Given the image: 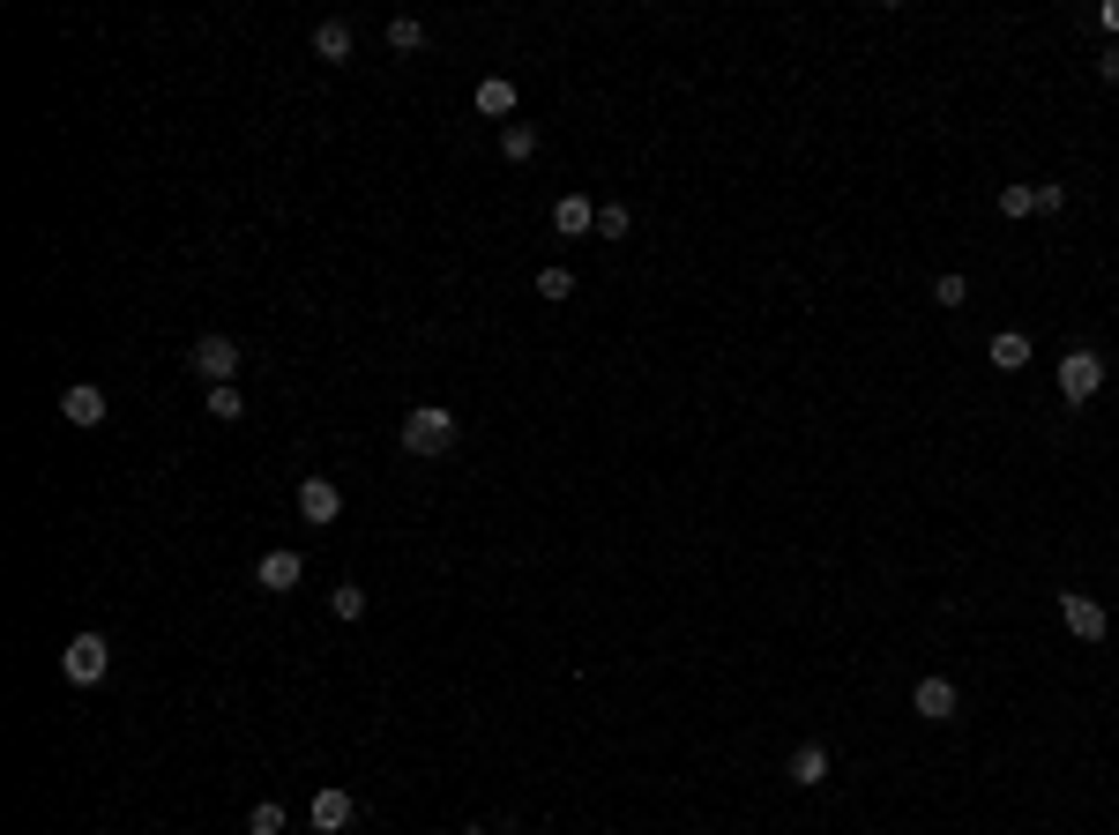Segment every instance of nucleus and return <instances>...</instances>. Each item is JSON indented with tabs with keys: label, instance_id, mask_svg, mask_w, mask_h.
Wrapping results in <instances>:
<instances>
[{
	"label": "nucleus",
	"instance_id": "28",
	"mask_svg": "<svg viewBox=\"0 0 1119 835\" xmlns=\"http://www.w3.org/2000/svg\"><path fill=\"white\" fill-rule=\"evenodd\" d=\"M463 835H485V828H463Z\"/></svg>",
	"mask_w": 1119,
	"mask_h": 835
},
{
	"label": "nucleus",
	"instance_id": "12",
	"mask_svg": "<svg viewBox=\"0 0 1119 835\" xmlns=\"http://www.w3.org/2000/svg\"><path fill=\"white\" fill-rule=\"evenodd\" d=\"M784 776H792L798 790H821V784H828V746H821V738H806V746L792 754V768H784Z\"/></svg>",
	"mask_w": 1119,
	"mask_h": 835
},
{
	"label": "nucleus",
	"instance_id": "24",
	"mask_svg": "<svg viewBox=\"0 0 1119 835\" xmlns=\"http://www.w3.org/2000/svg\"><path fill=\"white\" fill-rule=\"evenodd\" d=\"M538 298H575V276L552 262V269H538Z\"/></svg>",
	"mask_w": 1119,
	"mask_h": 835
},
{
	"label": "nucleus",
	"instance_id": "7",
	"mask_svg": "<svg viewBox=\"0 0 1119 835\" xmlns=\"http://www.w3.org/2000/svg\"><path fill=\"white\" fill-rule=\"evenodd\" d=\"M254 582H262V590H276V597L298 590V582H306V552H292V544L262 552V560H254Z\"/></svg>",
	"mask_w": 1119,
	"mask_h": 835
},
{
	"label": "nucleus",
	"instance_id": "19",
	"mask_svg": "<svg viewBox=\"0 0 1119 835\" xmlns=\"http://www.w3.org/2000/svg\"><path fill=\"white\" fill-rule=\"evenodd\" d=\"M328 612L344 619V627H351V619H366V590H359V582H336V597H328Z\"/></svg>",
	"mask_w": 1119,
	"mask_h": 835
},
{
	"label": "nucleus",
	"instance_id": "23",
	"mask_svg": "<svg viewBox=\"0 0 1119 835\" xmlns=\"http://www.w3.org/2000/svg\"><path fill=\"white\" fill-rule=\"evenodd\" d=\"M247 835H284V806H276V798H262V806L247 813Z\"/></svg>",
	"mask_w": 1119,
	"mask_h": 835
},
{
	"label": "nucleus",
	"instance_id": "17",
	"mask_svg": "<svg viewBox=\"0 0 1119 835\" xmlns=\"http://www.w3.org/2000/svg\"><path fill=\"white\" fill-rule=\"evenodd\" d=\"M389 52H425V23H419V16H396V23H389Z\"/></svg>",
	"mask_w": 1119,
	"mask_h": 835
},
{
	"label": "nucleus",
	"instance_id": "26",
	"mask_svg": "<svg viewBox=\"0 0 1119 835\" xmlns=\"http://www.w3.org/2000/svg\"><path fill=\"white\" fill-rule=\"evenodd\" d=\"M1097 75H1105V82H1119V46H1105V52H1097Z\"/></svg>",
	"mask_w": 1119,
	"mask_h": 835
},
{
	"label": "nucleus",
	"instance_id": "11",
	"mask_svg": "<svg viewBox=\"0 0 1119 835\" xmlns=\"http://www.w3.org/2000/svg\"><path fill=\"white\" fill-rule=\"evenodd\" d=\"M552 232H560V239H590L597 232V202L590 195H560L552 202Z\"/></svg>",
	"mask_w": 1119,
	"mask_h": 835
},
{
	"label": "nucleus",
	"instance_id": "22",
	"mask_svg": "<svg viewBox=\"0 0 1119 835\" xmlns=\"http://www.w3.org/2000/svg\"><path fill=\"white\" fill-rule=\"evenodd\" d=\"M933 298H941L948 314H955V306H970V276H955V269H948V276H933Z\"/></svg>",
	"mask_w": 1119,
	"mask_h": 835
},
{
	"label": "nucleus",
	"instance_id": "15",
	"mask_svg": "<svg viewBox=\"0 0 1119 835\" xmlns=\"http://www.w3.org/2000/svg\"><path fill=\"white\" fill-rule=\"evenodd\" d=\"M351 46H359V38H351V23H336V16H328V23H314V52H322V60H336V68H344Z\"/></svg>",
	"mask_w": 1119,
	"mask_h": 835
},
{
	"label": "nucleus",
	"instance_id": "9",
	"mask_svg": "<svg viewBox=\"0 0 1119 835\" xmlns=\"http://www.w3.org/2000/svg\"><path fill=\"white\" fill-rule=\"evenodd\" d=\"M298 515L314 522V530L336 522V515H344V485H336V478H298Z\"/></svg>",
	"mask_w": 1119,
	"mask_h": 835
},
{
	"label": "nucleus",
	"instance_id": "14",
	"mask_svg": "<svg viewBox=\"0 0 1119 835\" xmlns=\"http://www.w3.org/2000/svg\"><path fill=\"white\" fill-rule=\"evenodd\" d=\"M985 351H993V366H1000V373H1022V366H1030V336H1022V328H1000Z\"/></svg>",
	"mask_w": 1119,
	"mask_h": 835
},
{
	"label": "nucleus",
	"instance_id": "2",
	"mask_svg": "<svg viewBox=\"0 0 1119 835\" xmlns=\"http://www.w3.org/2000/svg\"><path fill=\"white\" fill-rule=\"evenodd\" d=\"M60 671H68V687H98L105 671H112V649H105V635H75L68 649H60Z\"/></svg>",
	"mask_w": 1119,
	"mask_h": 835
},
{
	"label": "nucleus",
	"instance_id": "3",
	"mask_svg": "<svg viewBox=\"0 0 1119 835\" xmlns=\"http://www.w3.org/2000/svg\"><path fill=\"white\" fill-rule=\"evenodd\" d=\"M1097 389H1105V358H1097L1090 344L1068 351V358H1060V403H1090Z\"/></svg>",
	"mask_w": 1119,
	"mask_h": 835
},
{
	"label": "nucleus",
	"instance_id": "10",
	"mask_svg": "<svg viewBox=\"0 0 1119 835\" xmlns=\"http://www.w3.org/2000/svg\"><path fill=\"white\" fill-rule=\"evenodd\" d=\"M60 418H68L75 433H98V425H105V389H90V381H75V389L60 395Z\"/></svg>",
	"mask_w": 1119,
	"mask_h": 835
},
{
	"label": "nucleus",
	"instance_id": "21",
	"mask_svg": "<svg viewBox=\"0 0 1119 835\" xmlns=\"http://www.w3.org/2000/svg\"><path fill=\"white\" fill-rule=\"evenodd\" d=\"M1030 209H1038V187L1008 179V187H1000V217H1030Z\"/></svg>",
	"mask_w": 1119,
	"mask_h": 835
},
{
	"label": "nucleus",
	"instance_id": "13",
	"mask_svg": "<svg viewBox=\"0 0 1119 835\" xmlns=\"http://www.w3.org/2000/svg\"><path fill=\"white\" fill-rule=\"evenodd\" d=\"M471 105L485 112V120H508V112H516V82H508V75H485Z\"/></svg>",
	"mask_w": 1119,
	"mask_h": 835
},
{
	"label": "nucleus",
	"instance_id": "1",
	"mask_svg": "<svg viewBox=\"0 0 1119 835\" xmlns=\"http://www.w3.org/2000/svg\"><path fill=\"white\" fill-rule=\"evenodd\" d=\"M455 433H463V418L448 411V403H419V411H403V455H448Z\"/></svg>",
	"mask_w": 1119,
	"mask_h": 835
},
{
	"label": "nucleus",
	"instance_id": "8",
	"mask_svg": "<svg viewBox=\"0 0 1119 835\" xmlns=\"http://www.w3.org/2000/svg\"><path fill=\"white\" fill-rule=\"evenodd\" d=\"M911 709H919L925 724H955V716H963V694H955V679H919V687H911Z\"/></svg>",
	"mask_w": 1119,
	"mask_h": 835
},
{
	"label": "nucleus",
	"instance_id": "16",
	"mask_svg": "<svg viewBox=\"0 0 1119 835\" xmlns=\"http://www.w3.org/2000/svg\"><path fill=\"white\" fill-rule=\"evenodd\" d=\"M500 157H508V165H530V157H538V127L508 120V127H500Z\"/></svg>",
	"mask_w": 1119,
	"mask_h": 835
},
{
	"label": "nucleus",
	"instance_id": "5",
	"mask_svg": "<svg viewBox=\"0 0 1119 835\" xmlns=\"http://www.w3.org/2000/svg\"><path fill=\"white\" fill-rule=\"evenodd\" d=\"M187 366H195L209 389H224V381L239 373V344H232V336H202V344L187 351Z\"/></svg>",
	"mask_w": 1119,
	"mask_h": 835
},
{
	"label": "nucleus",
	"instance_id": "25",
	"mask_svg": "<svg viewBox=\"0 0 1119 835\" xmlns=\"http://www.w3.org/2000/svg\"><path fill=\"white\" fill-rule=\"evenodd\" d=\"M1038 209H1052V217H1060V209H1068V187H1060V179H1044V187H1038Z\"/></svg>",
	"mask_w": 1119,
	"mask_h": 835
},
{
	"label": "nucleus",
	"instance_id": "4",
	"mask_svg": "<svg viewBox=\"0 0 1119 835\" xmlns=\"http://www.w3.org/2000/svg\"><path fill=\"white\" fill-rule=\"evenodd\" d=\"M1060 627H1068L1074 641H1105L1112 635V612H1105L1097 597H1082V590H1060Z\"/></svg>",
	"mask_w": 1119,
	"mask_h": 835
},
{
	"label": "nucleus",
	"instance_id": "18",
	"mask_svg": "<svg viewBox=\"0 0 1119 835\" xmlns=\"http://www.w3.org/2000/svg\"><path fill=\"white\" fill-rule=\"evenodd\" d=\"M202 411H209V418H224V425H232V418H247V403H239V389L224 381V389H209V395H202Z\"/></svg>",
	"mask_w": 1119,
	"mask_h": 835
},
{
	"label": "nucleus",
	"instance_id": "6",
	"mask_svg": "<svg viewBox=\"0 0 1119 835\" xmlns=\"http://www.w3.org/2000/svg\"><path fill=\"white\" fill-rule=\"evenodd\" d=\"M306 821H314L322 835H344L351 821H359V798H351L344 784H322V790H314V806H306Z\"/></svg>",
	"mask_w": 1119,
	"mask_h": 835
},
{
	"label": "nucleus",
	"instance_id": "27",
	"mask_svg": "<svg viewBox=\"0 0 1119 835\" xmlns=\"http://www.w3.org/2000/svg\"><path fill=\"white\" fill-rule=\"evenodd\" d=\"M1097 23H1105V30L1119 38V0H1105V8H1097Z\"/></svg>",
	"mask_w": 1119,
	"mask_h": 835
},
{
	"label": "nucleus",
	"instance_id": "20",
	"mask_svg": "<svg viewBox=\"0 0 1119 835\" xmlns=\"http://www.w3.org/2000/svg\"><path fill=\"white\" fill-rule=\"evenodd\" d=\"M627 232H635V217L620 202H597V239H627Z\"/></svg>",
	"mask_w": 1119,
	"mask_h": 835
}]
</instances>
